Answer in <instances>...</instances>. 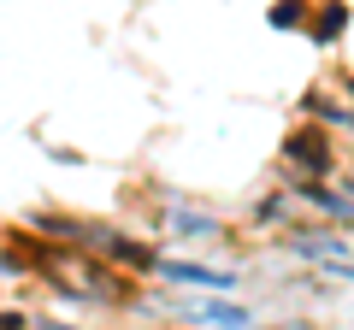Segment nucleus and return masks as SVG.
Listing matches in <instances>:
<instances>
[{
	"label": "nucleus",
	"instance_id": "obj_4",
	"mask_svg": "<svg viewBox=\"0 0 354 330\" xmlns=\"http://www.w3.org/2000/svg\"><path fill=\"white\" fill-rule=\"evenodd\" d=\"M342 24H348V12H342L337 0H330V6H325V18H319V30H313V36H319V41H337V36H342Z\"/></svg>",
	"mask_w": 354,
	"mask_h": 330
},
{
	"label": "nucleus",
	"instance_id": "obj_6",
	"mask_svg": "<svg viewBox=\"0 0 354 330\" xmlns=\"http://www.w3.org/2000/svg\"><path fill=\"white\" fill-rule=\"evenodd\" d=\"M301 12H307V0H283V6H272V24L290 30V24H301Z\"/></svg>",
	"mask_w": 354,
	"mask_h": 330
},
{
	"label": "nucleus",
	"instance_id": "obj_2",
	"mask_svg": "<svg viewBox=\"0 0 354 330\" xmlns=\"http://www.w3.org/2000/svg\"><path fill=\"white\" fill-rule=\"evenodd\" d=\"M165 278H177V283H195V289H236V278H230V271L183 266V260H165Z\"/></svg>",
	"mask_w": 354,
	"mask_h": 330
},
{
	"label": "nucleus",
	"instance_id": "obj_7",
	"mask_svg": "<svg viewBox=\"0 0 354 330\" xmlns=\"http://www.w3.org/2000/svg\"><path fill=\"white\" fill-rule=\"evenodd\" d=\"M348 101H354V83H348Z\"/></svg>",
	"mask_w": 354,
	"mask_h": 330
},
{
	"label": "nucleus",
	"instance_id": "obj_3",
	"mask_svg": "<svg viewBox=\"0 0 354 330\" xmlns=\"http://www.w3.org/2000/svg\"><path fill=\"white\" fill-rule=\"evenodd\" d=\"M106 254H113V260H124V266H153V254H148V248H136V242H124V236H106Z\"/></svg>",
	"mask_w": 354,
	"mask_h": 330
},
{
	"label": "nucleus",
	"instance_id": "obj_1",
	"mask_svg": "<svg viewBox=\"0 0 354 330\" xmlns=\"http://www.w3.org/2000/svg\"><path fill=\"white\" fill-rule=\"evenodd\" d=\"M290 159H301L307 171H313V177H325L330 171V148H325V136H319V130H301V136H290Z\"/></svg>",
	"mask_w": 354,
	"mask_h": 330
},
{
	"label": "nucleus",
	"instance_id": "obj_5",
	"mask_svg": "<svg viewBox=\"0 0 354 330\" xmlns=\"http://www.w3.org/2000/svg\"><path fill=\"white\" fill-rule=\"evenodd\" d=\"M307 201H319V206H325V213H354V201H337V195H330V189H319V183H307Z\"/></svg>",
	"mask_w": 354,
	"mask_h": 330
}]
</instances>
